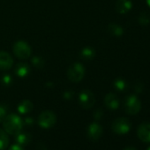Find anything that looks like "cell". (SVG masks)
I'll list each match as a JSON object with an SVG mask.
<instances>
[{"instance_id":"obj_1","label":"cell","mask_w":150,"mask_h":150,"mask_svg":"<svg viewBox=\"0 0 150 150\" xmlns=\"http://www.w3.org/2000/svg\"><path fill=\"white\" fill-rule=\"evenodd\" d=\"M3 125L6 132L15 135L21 132L22 128V121L18 115L10 114L4 118Z\"/></svg>"},{"instance_id":"obj_2","label":"cell","mask_w":150,"mask_h":150,"mask_svg":"<svg viewBox=\"0 0 150 150\" xmlns=\"http://www.w3.org/2000/svg\"><path fill=\"white\" fill-rule=\"evenodd\" d=\"M85 67L81 63H74L67 70V77L72 82H80L85 76Z\"/></svg>"},{"instance_id":"obj_3","label":"cell","mask_w":150,"mask_h":150,"mask_svg":"<svg viewBox=\"0 0 150 150\" xmlns=\"http://www.w3.org/2000/svg\"><path fill=\"white\" fill-rule=\"evenodd\" d=\"M124 107L127 114L135 115L140 110L141 103L135 95H130L125 98L124 103Z\"/></svg>"},{"instance_id":"obj_4","label":"cell","mask_w":150,"mask_h":150,"mask_svg":"<svg viewBox=\"0 0 150 150\" xmlns=\"http://www.w3.org/2000/svg\"><path fill=\"white\" fill-rule=\"evenodd\" d=\"M13 52L18 58L28 59L31 56V47L25 41H18L13 45Z\"/></svg>"},{"instance_id":"obj_5","label":"cell","mask_w":150,"mask_h":150,"mask_svg":"<svg viewBox=\"0 0 150 150\" xmlns=\"http://www.w3.org/2000/svg\"><path fill=\"white\" fill-rule=\"evenodd\" d=\"M132 124L129 119L125 117H119L112 123V130L117 134H126L130 132Z\"/></svg>"},{"instance_id":"obj_6","label":"cell","mask_w":150,"mask_h":150,"mask_svg":"<svg viewBox=\"0 0 150 150\" xmlns=\"http://www.w3.org/2000/svg\"><path fill=\"white\" fill-rule=\"evenodd\" d=\"M96 102L94 94L88 89L82 90L79 95V103L83 109H90L94 106Z\"/></svg>"},{"instance_id":"obj_7","label":"cell","mask_w":150,"mask_h":150,"mask_svg":"<svg viewBox=\"0 0 150 150\" xmlns=\"http://www.w3.org/2000/svg\"><path fill=\"white\" fill-rule=\"evenodd\" d=\"M57 121L56 115L50 110H46L42 112L38 117V124L41 127L50 128L55 125Z\"/></svg>"},{"instance_id":"obj_8","label":"cell","mask_w":150,"mask_h":150,"mask_svg":"<svg viewBox=\"0 0 150 150\" xmlns=\"http://www.w3.org/2000/svg\"><path fill=\"white\" fill-rule=\"evenodd\" d=\"M139 139L143 142H150V123H142L137 130Z\"/></svg>"},{"instance_id":"obj_9","label":"cell","mask_w":150,"mask_h":150,"mask_svg":"<svg viewBox=\"0 0 150 150\" xmlns=\"http://www.w3.org/2000/svg\"><path fill=\"white\" fill-rule=\"evenodd\" d=\"M13 64V58L6 51L0 50V70H8Z\"/></svg>"},{"instance_id":"obj_10","label":"cell","mask_w":150,"mask_h":150,"mask_svg":"<svg viewBox=\"0 0 150 150\" xmlns=\"http://www.w3.org/2000/svg\"><path fill=\"white\" fill-rule=\"evenodd\" d=\"M88 137L93 140H97L103 134V128L98 123H92L88 129Z\"/></svg>"},{"instance_id":"obj_11","label":"cell","mask_w":150,"mask_h":150,"mask_svg":"<svg viewBox=\"0 0 150 150\" xmlns=\"http://www.w3.org/2000/svg\"><path fill=\"white\" fill-rule=\"evenodd\" d=\"M116 10L120 14H126L132 8V3L130 0H117Z\"/></svg>"},{"instance_id":"obj_12","label":"cell","mask_w":150,"mask_h":150,"mask_svg":"<svg viewBox=\"0 0 150 150\" xmlns=\"http://www.w3.org/2000/svg\"><path fill=\"white\" fill-rule=\"evenodd\" d=\"M104 103H105V105L107 106V108L110 110H117L119 107V99L113 93H109L105 96Z\"/></svg>"},{"instance_id":"obj_13","label":"cell","mask_w":150,"mask_h":150,"mask_svg":"<svg viewBox=\"0 0 150 150\" xmlns=\"http://www.w3.org/2000/svg\"><path fill=\"white\" fill-rule=\"evenodd\" d=\"M29 72H30V66L27 63H19L15 66V73L17 74V76L21 78H24L28 76Z\"/></svg>"},{"instance_id":"obj_14","label":"cell","mask_w":150,"mask_h":150,"mask_svg":"<svg viewBox=\"0 0 150 150\" xmlns=\"http://www.w3.org/2000/svg\"><path fill=\"white\" fill-rule=\"evenodd\" d=\"M108 31L111 35H113L115 37H120L124 34V30H123L122 27H120L119 25H117L116 23H110L108 26Z\"/></svg>"},{"instance_id":"obj_15","label":"cell","mask_w":150,"mask_h":150,"mask_svg":"<svg viewBox=\"0 0 150 150\" xmlns=\"http://www.w3.org/2000/svg\"><path fill=\"white\" fill-rule=\"evenodd\" d=\"M33 103L31 101L29 100H24L22 101L19 107H18V110L21 113V114H27L28 112H30L33 110Z\"/></svg>"},{"instance_id":"obj_16","label":"cell","mask_w":150,"mask_h":150,"mask_svg":"<svg viewBox=\"0 0 150 150\" xmlns=\"http://www.w3.org/2000/svg\"><path fill=\"white\" fill-rule=\"evenodd\" d=\"M114 88L116 90L119 91V92H124L128 88V83L125 80H124L123 78H117L114 81Z\"/></svg>"},{"instance_id":"obj_17","label":"cell","mask_w":150,"mask_h":150,"mask_svg":"<svg viewBox=\"0 0 150 150\" xmlns=\"http://www.w3.org/2000/svg\"><path fill=\"white\" fill-rule=\"evenodd\" d=\"M81 57L84 58V59H87V60H90V59H93L96 56V51L93 48L91 47H86L84 48L82 50H81Z\"/></svg>"},{"instance_id":"obj_18","label":"cell","mask_w":150,"mask_h":150,"mask_svg":"<svg viewBox=\"0 0 150 150\" xmlns=\"http://www.w3.org/2000/svg\"><path fill=\"white\" fill-rule=\"evenodd\" d=\"M139 23L141 26H147L150 24V13L148 12H142L139 16Z\"/></svg>"},{"instance_id":"obj_19","label":"cell","mask_w":150,"mask_h":150,"mask_svg":"<svg viewBox=\"0 0 150 150\" xmlns=\"http://www.w3.org/2000/svg\"><path fill=\"white\" fill-rule=\"evenodd\" d=\"M9 143V139L7 137V134L0 129V150H4L6 148V146H8Z\"/></svg>"},{"instance_id":"obj_20","label":"cell","mask_w":150,"mask_h":150,"mask_svg":"<svg viewBox=\"0 0 150 150\" xmlns=\"http://www.w3.org/2000/svg\"><path fill=\"white\" fill-rule=\"evenodd\" d=\"M30 140V136H28V134L27 133H22V134H19V136L17 137V141L20 143V145H27Z\"/></svg>"},{"instance_id":"obj_21","label":"cell","mask_w":150,"mask_h":150,"mask_svg":"<svg viewBox=\"0 0 150 150\" xmlns=\"http://www.w3.org/2000/svg\"><path fill=\"white\" fill-rule=\"evenodd\" d=\"M32 63L35 66L39 67V68H42L44 65V61L41 57H34L32 58Z\"/></svg>"},{"instance_id":"obj_22","label":"cell","mask_w":150,"mask_h":150,"mask_svg":"<svg viewBox=\"0 0 150 150\" xmlns=\"http://www.w3.org/2000/svg\"><path fill=\"white\" fill-rule=\"evenodd\" d=\"M2 82H3L5 85H6V86H7V85H10L11 82H12V78H11L10 75H7V74L4 75L3 78H2Z\"/></svg>"},{"instance_id":"obj_23","label":"cell","mask_w":150,"mask_h":150,"mask_svg":"<svg viewBox=\"0 0 150 150\" xmlns=\"http://www.w3.org/2000/svg\"><path fill=\"white\" fill-rule=\"evenodd\" d=\"M5 117H6V110L2 106H0V122L4 120Z\"/></svg>"},{"instance_id":"obj_24","label":"cell","mask_w":150,"mask_h":150,"mask_svg":"<svg viewBox=\"0 0 150 150\" xmlns=\"http://www.w3.org/2000/svg\"><path fill=\"white\" fill-rule=\"evenodd\" d=\"M142 88H143V85L140 82H138L137 84H135V91L137 93H140L142 91Z\"/></svg>"},{"instance_id":"obj_25","label":"cell","mask_w":150,"mask_h":150,"mask_svg":"<svg viewBox=\"0 0 150 150\" xmlns=\"http://www.w3.org/2000/svg\"><path fill=\"white\" fill-rule=\"evenodd\" d=\"M9 150H24V149L20 145H13L9 148Z\"/></svg>"},{"instance_id":"obj_26","label":"cell","mask_w":150,"mask_h":150,"mask_svg":"<svg viewBox=\"0 0 150 150\" xmlns=\"http://www.w3.org/2000/svg\"><path fill=\"white\" fill-rule=\"evenodd\" d=\"M125 150H136L134 147H132V146H129V147H126Z\"/></svg>"},{"instance_id":"obj_27","label":"cell","mask_w":150,"mask_h":150,"mask_svg":"<svg viewBox=\"0 0 150 150\" xmlns=\"http://www.w3.org/2000/svg\"><path fill=\"white\" fill-rule=\"evenodd\" d=\"M146 3H147V5L150 6V0H146Z\"/></svg>"},{"instance_id":"obj_28","label":"cell","mask_w":150,"mask_h":150,"mask_svg":"<svg viewBox=\"0 0 150 150\" xmlns=\"http://www.w3.org/2000/svg\"><path fill=\"white\" fill-rule=\"evenodd\" d=\"M146 150H150V146H149V147H148V148H147Z\"/></svg>"}]
</instances>
